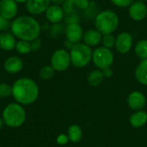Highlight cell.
<instances>
[{"instance_id": "37", "label": "cell", "mask_w": 147, "mask_h": 147, "mask_svg": "<svg viewBox=\"0 0 147 147\" xmlns=\"http://www.w3.org/2000/svg\"><path fill=\"white\" fill-rule=\"evenodd\" d=\"M0 2H1V0H0Z\"/></svg>"}, {"instance_id": "6", "label": "cell", "mask_w": 147, "mask_h": 147, "mask_svg": "<svg viewBox=\"0 0 147 147\" xmlns=\"http://www.w3.org/2000/svg\"><path fill=\"white\" fill-rule=\"evenodd\" d=\"M115 61V55L112 49L105 47H97L93 50L92 62L97 69L103 70L111 67Z\"/></svg>"}, {"instance_id": "33", "label": "cell", "mask_w": 147, "mask_h": 147, "mask_svg": "<svg viewBox=\"0 0 147 147\" xmlns=\"http://www.w3.org/2000/svg\"><path fill=\"white\" fill-rule=\"evenodd\" d=\"M65 2V0H51V3L53 4H56V5H61L64 4Z\"/></svg>"}, {"instance_id": "12", "label": "cell", "mask_w": 147, "mask_h": 147, "mask_svg": "<svg viewBox=\"0 0 147 147\" xmlns=\"http://www.w3.org/2000/svg\"><path fill=\"white\" fill-rule=\"evenodd\" d=\"M51 5V0H27L26 9L32 16H39L46 12Z\"/></svg>"}, {"instance_id": "5", "label": "cell", "mask_w": 147, "mask_h": 147, "mask_svg": "<svg viewBox=\"0 0 147 147\" xmlns=\"http://www.w3.org/2000/svg\"><path fill=\"white\" fill-rule=\"evenodd\" d=\"M69 53L71 64L74 67L84 68L92 61V48L82 41L71 45Z\"/></svg>"}, {"instance_id": "31", "label": "cell", "mask_w": 147, "mask_h": 147, "mask_svg": "<svg viewBox=\"0 0 147 147\" xmlns=\"http://www.w3.org/2000/svg\"><path fill=\"white\" fill-rule=\"evenodd\" d=\"M31 43V47H32V51H37L41 47V41L40 40H39V38L30 41Z\"/></svg>"}, {"instance_id": "28", "label": "cell", "mask_w": 147, "mask_h": 147, "mask_svg": "<svg viewBox=\"0 0 147 147\" xmlns=\"http://www.w3.org/2000/svg\"><path fill=\"white\" fill-rule=\"evenodd\" d=\"M56 142L59 146H65L70 142L67 134H60L56 138Z\"/></svg>"}, {"instance_id": "16", "label": "cell", "mask_w": 147, "mask_h": 147, "mask_svg": "<svg viewBox=\"0 0 147 147\" xmlns=\"http://www.w3.org/2000/svg\"><path fill=\"white\" fill-rule=\"evenodd\" d=\"M102 34L96 28H91L84 33L82 42L92 48L93 47H97L100 43H102Z\"/></svg>"}, {"instance_id": "29", "label": "cell", "mask_w": 147, "mask_h": 147, "mask_svg": "<svg viewBox=\"0 0 147 147\" xmlns=\"http://www.w3.org/2000/svg\"><path fill=\"white\" fill-rule=\"evenodd\" d=\"M11 22L7 20L0 15V32H5L8 28H10Z\"/></svg>"}, {"instance_id": "35", "label": "cell", "mask_w": 147, "mask_h": 147, "mask_svg": "<svg viewBox=\"0 0 147 147\" xmlns=\"http://www.w3.org/2000/svg\"><path fill=\"white\" fill-rule=\"evenodd\" d=\"M17 3H26L27 0H15Z\"/></svg>"}, {"instance_id": "7", "label": "cell", "mask_w": 147, "mask_h": 147, "mask_svg": "<svg viewBox=\"0 0 147 147\" xmlns=\"http://www.w3.org/2000/svg\"><path fill=\"white\" fill-rule=\"evenodd\" d=\"M50 65L55 71L62 72L66 71L71 65L70 53L65 48L57 49L51 56Z\"/></svg>"}, {"instance_id": "17", "label": "cell", "mask_w": 147, "mask_h": 147, "mask_svg": "<svg viewBox=\"0 0 147 147\" xmlns=\"http://www.w3.org/2000/svg\"><path fill=\"white\" fill-rule=\"evenodd\" d=\"M129 123L134 128H141L147 123V112L144 109L134 111L129 117Z\"/></svg>"}, {"instance_id": "24", "label": "cell", "mask_w": 147, "mask_h": 147, "mask_svg": "<svg viewBox=\"0 0 147 147\" xmlns=\"http://www.w3.org/2000/svg\"><path fill=\"white\" fill-rule=\"evenodd\" d=\"M55 74V70L52 67V65H44L41 67L40 71V78L42 80H50L53 78Z\"/></svg>"}, {"instance_id": "2", "label": "cell", "mask_w": 147, "mask_h": 147, "mask_svg": "<svg viewBox=\"0 0 147 147\" xmlns=\"http://www.w3.org/2000/svg\"><path fill=\"white\" fill-rule=\"evenodd\" d=\"M11 33L19 40L32 41L39 38L41 31L39 22L31 16H20L10 24Z\"/></svg>"}, {"instance_id": "34", "label": "cell", "mask_w": 147, "mask_h": 147, "mask_svg": "<svg viewBox=\"0 0 147 147\" xmlns=\"http://www.w3.org/2000/svg\"><path fill=\"white\" fill-rule=\"evenodd\" d=\"M5 125H4V122H3V119H2V117H0V132L3 130V127H4Z\"/></svg>"}, {"instance_id": "1", "label": "cell", "mask_w": 147, "mask_h": 147, "mask_svg": "<svg viewBox=\"0 0 147 147\" xmlns=\"http://www.w3.org/2000/svg\"><path fill=\"white\" fill-rule=\"evenodd\" d=\"M11 96L16 102L28 106L33 104L39 97L40 89L37 83L30 78H20L11 85Z\"/></svg>"}, {"instance_id": "21", "label": "cell", "mask_w": 147, "mask_h": 147, "mask_svg": "<svg viewBox=\"0 0 147 147\" xmlns=\"http://www.w3.org/2000/svg\"><path fill=\"white\" fill-rule=\"evenodd\" d=\"M104 79L105 78L102 74V71L100 69H96L91 71L87 77V82L92 87H98L102 84Z\"/></svg>"}, {"instance_id": "26", "label": "cell", "mask_w": 147, "mask_h": 147, "mask_svg": "<svg viewBox=\"0 0 147 147\" xmlns=\"http://www.w3.org/2000/svg\"><path fill=\"white\" fill-rule=\"evenodd\" d=\"M11 85L6 83H0V98H7L9 96H11Z\"/></svg>"}, {"instance_id": "14", "label": "cell", "mask_w": 147, "mask_h": 147, "mask_svg": "<svg viewBox=\"0 0 147 147\" xmlns=\"http://www.w3.org/2000/svg\"><path fill=\"white\" fill-rule=\"evenodd\" d=\"M65 10L60 5L51 4L45 12L46 18L53 24L59 23L65 17Z\"/></svg>"}, {"instance_id": "20", "label": "cell", "mask_w": 147, "mask_h": 147, "mask_svg": "<svg viewBox=\"0 0 147 147\" xmlns=\"http://www.w3.org/2000/svg\"><path fill=\"white\" fill-rule=\"evenodd\" d=\"M67 135L70 142L73 144H78L83 139V130L80 126L77 124H72L67 129Z\"/></svg>"}, {"instance_id": "32", "label": "cell", "mask_w": 147, "mask_h": 147, "mask_svg": "<svg viewBox=\"0 0 147 147\" xmlns=\"http://www.w3.org/2000/svg\"><path fill=\"white\" fill-rule=\"evenodd\" d=\"M102 74L104 76V78H110L113 76V74H114V71L111 69V67L103 69V70H102Z\"/></svg>"}, {"instance_id": "9", "label": "cell", "mask_w": 147, "mask_h": 147, "mask_svg": "<svg viewBox=\"0 0 147 147\" xmlns=\"http://www.w3.org/2000/svg\"><path fill=\"white\" fill-rule=\"evenodd\" d=\"M84 33V31L82 26L76 22H70L65 29V38L67 41H69L71 45L81 42L83 40Z\"/></svg>"}, {"instance_id": "11", "label": "cell", "mask_w": 147, "mask_h": 147, "mask_svg": "<svg viewBox=\"0 0 147 147\" xmlns=\"http://www.w3.org/2000/svg\"><path fill=\"white\" fill-rule=\"evenodd\" d=\"M128 15L134 22H141L147 16V6L146 3L134 1L128 7Z\"/></svg>"}, {"instance_id": "22", "label": "cell", "mask_w": 147, "mask_h": 147, "mask_svg": "<svg viewBox=\"0 0 147 147\" xmlns=\"http://www.w3.org/2000/svg\"><path fill=\"white\" fill-rule=\"evenodd\" d=\"M134 53L141 60L147 59V39L140 40L135 44Z\"/></svg>"}, {"instance_id": "3", "label": "cell", "mask_w": 147, "mask_h": 147, "mask_svg": "<svg viewBox=\"0 0 147 147\" xmlns=\"http://www.w3.org/2000/svg\"><path fill=\"white\" fill-rule=\"evenodd\" d=\"M2 119L4 125L9 128H18L22 127L27 120V113L24 107L17 102L7 104L2 112Z\"/></svg>"}, {"instance_id": "15", "label": "cell", "mask_w": 147, "mask_h": 147, "mask_svg": "<svg viewBox=\"0 0 147 147\" xmlns=\"http://www.w3.org/2000/svg\"><path fill=\"white\" fill-rule=\"evenodd\" d=\"M3 69L9 74L19 73L23 69V61L20 57L10 56L5 59L3 63Z\"/></svg>"}, {"instance_id": "27", "label": "cell", "mask_w": 147, "mask_h": 147, "mask_svg": "<svg viewBox=\"0 0 147 147\" xmlns=\"http://www.w3.org/2000/svg\"><path fill=\"white\" fill-rule=\"evenodd\" d=\"M135 0H110V2L120 8H127L129 7Z\"/></svg>"}, {"instance_id": "18", "label": "cell", "mask_w": 147, "mask_h": 147, "mask_svg": "<svg viewBox=\"0 0 147 147\" xmlns=\"http://www.w3.org/2000/svg\"><path fill=\"white\" fill-rule=\"evenodd\" d=\"M16 44V37L12 33L2 32L0 33V48L4 51H12L15 49Z\"/></svg>"}, {"instance_id": "23", "label": "cell", "mask_w": 147, "mask_h": 147, "mask_svg": "<svg viewBox=\"0 0 147 147\" xmlns=\"http://www.w3.org/2000/svg\"><path fill=\"white\" fill-rule=\"evenodd\" d=\"M15 49L20 54H28L32 51L31 43L30 41L19 40L18 41H16Z\"/></svg>"}, {"instance_id": "36", "label": "cell", "mask_w": 147, "mask_h": 147, "mask_svg": "<svg viewBox=\"0 0 147 147\" xmlns=\"http://www.w3.org/2000/svg\"><path fill=\"white\" fill-rule=\"evenodd\" d=\"M136 1H140V2H144L145 3V2H146L147 0H136Z\"/></svg>"}, {"instance_id": "10", "label": "cell", "mask_w": 147, "mask_h": 147, "mask_svg": "<svg viewBox=\"0 0 147 147\" xmlns=\"http://www.w3.org/2000/svg\"><path fill=\"white\" fill-rule=\"evenodd\" d=\"M146 102V97L145 94L140 90H134L130 92L127 98V106L134 111L144 109Z\"/></svg>"}, {"instance_id": "25", "label": "cell", "mask_w": 147, "mask_h": 147, "mask_svg": "<svg viewBox=\"0 0 147 147\" xmlns=\"http://www.w3.org/2000/svg\"><path fill=\"white\" fill-rule=\"evenodd\" d=\"M115 40H116V37L113 34H102V47H105L109 49L114 48L115 46Z\"/></svg>"}, {"instance_id": "19", "label": "cell", "mask_w": 147, "mask_h": 147, "mask_svg": "<svg viewBox=\"0 0 147 147\" xmlns=\"http://www.w3.org/2000/svg\"><path fill=\"white\" fill-rule=\"evenodd\" d=\"M134 76L139 84L147 86V59L140 62L134 71Z\"/></svg>"}, {"instance_id": "13", "label": "cell", "mask_w": 147, "mask_h": 147, "mask_svg": "<svg viewBox=\"0 0 147 147\" xmlns=\"http://www.w3.org/2000/svg\"><path fill=\"white\" fill-rule=\"evenodd\" d=\"M18 12L17 3L15 0H1L0 2V15L7 20L16 18Z\"/></svg>"}, {"instance_id": "4", "label": "cell", "mask_w": 147, "mask_h": 147, "mask_svg": "<svg viewBox=\"0 0 147 147\" xmlns=\"http://www.w3.org/2000/svg\"><path fill=\"white\" fill-rule=\"evenodd\" d=\"M95 28L102 34H113L120 25V17L116 12L105 9L99 12L95 18Z\"/></svg>"}, {"instance_id": "30", "label": "cell", "mask_w": 147, "mask_h": 147, "mask_svg": "<svg viewBox=\"0 0 147 147\" xmlns=\"http://www.w3.org/2000/svg\"><path fill=\"white\" fill-rule=\"evenodd\" d=\"M74 5L80 9H87L90 6V0H74Z\"/></svg>"}, {"instance_id": "8", "label": "cell", "mask_w": 147, "mask_h": 147, "mask_svg": "<svg viewBox=\"0 0 147 147\" xmlns=\"http://www.w3.org/2000/svg\"><path fill=\"white\" fill-rule=\"evenodd\" d=\"M134 47V36L129 32H121L116 36L115 48L121 54L129 53Z\"/></svg>"}]
</instances>
